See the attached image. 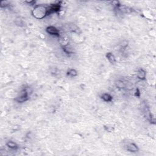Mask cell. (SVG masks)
<instances>
[{
  "label": "cell",
  "instance_id": "6da1fadb",
  "mask_svg": "<svg viewBox=\"0 0 156 156\" xmlns=\"http://www.w3.org/2000/svg\"><path fill=\"white\" fill-rule=\"evenodd\" d=\"M48 9L44 6H35L32 11V15L37 19H42L48 15Z\"/></svg>",
  "mask_w": 156,
  "mask_h": 156
},
{
  "label": "cell",
  "instance_id": "7a4b0ae2",
  "mask_svg": "<svg viewBox=\"0 0 156 156\" xmlns=\"http://www.w3.org/2000/svg\"><path fill=\"white\" fill-rule=\"evenodd\" d=\"M28 92L26 90H24L20 93V95L18 97H17V98L15 99V101H17L18 103H23V102L26 101L28 99Z\"/></svg>",
  "mask_w": 156,
  "mask_h": 156
},
{
  "label": "cell",
  "instance_id": "3957f363",
  "mask_svg": "<svg viewBox=\"0 0 156 156\" xmlns=\"http://www.w3.org/2000/svg\"><path fill=\"white\" fill-rule=\"evenodd\" d=\"M46 32L51 35L59 36V31L54 26H49L46 28Z\"/></svg>",
  "mask_w": 156,
  "mask_h": 156
},
{
  "label": "cell",
  "instance_id": "277c9868",
  "mask_svg": "<svg viewBox=\"0 0 156 156\" xmlns=\"http://www.w3.org/2000/svg\"><path fill=\"white\" fill-rule=\"evenodd\" d=\"M127 150L130 152H137L138 151V148L137 147V145L135 143H131L128 145L127 146Z\"/></svg>",
  "mask_w": 156,
  "mask_h": 156
},
{
  "label": "cell",
  "instance_id": "5b68a950",
  "mask_svg": "<svg viewBox=\"0 0 156 156\" xmlns=\"http://www.w3.org/2000/svg\"><path fill=\"white\" fill-rule=\"evenodd\" d=\"M137 77L141 80H144L146 78V71L144 69L140 68L137 72Z\"/></svg>",
  "mask_w": 156,
  "mask_h": 156
},
{
  "label": "cell",
  "instance_id": "8992f818",
  "mask_svg": "<svg viewBox=\"0 0 156 156\" xmlns=\"http://www.w3.org/2000/svg\"><path fill=\"white\" fill-rule=\"evenodd\" d=\"M106 57L107 58L108 61L112 64H115V62H116V59H115V56H114L113 54L111 53V52H108V53H107V54H106Z\"/></svg>",
  "mask_w": 156,
  "mask_h": 156
},
{
  "label": "cell",
  "instance_id": "52a82bcc",
  "mask_svg": "<svg viewBox=\"0 0 156 156\" xmlns=\"http://www.w3.org/2000/svg\"><path fill=\"white\" fill-rule=\"evenodd\" d=\"M102 99L106 102H111L112 100V97L109 94L104 93L102 96Z\"/></svg>",
  "mask_w": 156,
  "mask_h": 156
},
{
  "label": "cell",
  "instance_id": "ba28073f",
  "mask_svg": "<svg viewBox=\"0 0 156 156\" xmlns=\"http://www.w3.org/2000/svg\"><path fill=\"white\" fill-rule=\"evenodd\" d=\"M6 145H7L9 148H11V149H17V148H18L17 145L15 142L12 141H9V142H7V144H6Z\"/></svg>",
  "mask_w": 156,
  "mask_h": 156
},
{
  "label": "cell",
  "instance_id": "9c48e42d",
  "mask_svg": "<svg viewBox=\"0 0 156 156\" xmlns=\"http://www.w3.org/2000/svg\"><path fill=\"white\" fill-rule=\"evenodd\" d=\"M115 84H116V86L118 89H123V88L125 87V84L124 83L123 81H120V80H118V81H116Z\"/></svg>",
  "mask_w": 156,
  "mask_h": 156
},
{
  "label": "cell",
  "instance_id": "30bf717a",
  "mask_svg": "<svg viewBox=\"0 0 156 156\" xmlns=\"http://www.w3.org/2000/svg\"><path fill=\"white\" fill-rule=\"evenodd\" d=\"M68 75L70 76L74 77L78 75V73H77L76 70L74 69H71L68 71Z\"/></svg>",
  "mask_w": 156,
  "mask_h": 156
},
{
  "label": "cell",
  "instance_id": "8fae6325",
  "mask_svg": "<svg viewBox=\"0 0 156 156\" xmlns=\"http://www.w3.org/2000/svg\"><path fill=\"white\" fill-rule=\"evenodd\" d=\"M128 45V42L127 40H123L121 43H120V46L122 48H126Z\"/></svg>",
  "mask_w": 156,
  "mask_h": 156
}]
</instances>
